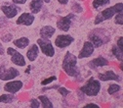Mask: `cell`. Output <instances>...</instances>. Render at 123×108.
<instances>
[{
	"label": "cell",
	"instance_id": "obj_29",
	"mask_svg": "<svg viewBox=\"0 0 123 108\" xmlns=\"http://www.w3.org/2000/svg\"><path fill=\"white\" fill-rule=\"evenodd\" d=\"M30 107H33V108L40 107V101L36 98H32L31 100H30Z\"/></svg>",
	"mask_w": 123,
	"mask_h": 108
},
{
	"label": "cell",
	"instance_id": "obj_31",
	"mask_svg": "<svg viewBox=\"0 0 123 108\" xmlns=\"http://www.w3.org/2000/svg\"><path fill=\"white\" fill-rule=\"evenodd\" d=\"M116 45L118 46L120 49L123 50V37H122V36H120L119 38L117 39V43H116Z\"/></svg>",
	"mask_w": 123,
	"mask_h": 108
},
{
	"label": "cell",
	"instance_id": "obj_5",
	"mask_svg": "<svg viewBox=\"0 0 123 108\" xmlns=\"http://www.w3.org/2000/svg\"><path fill=\"white\" fill-rule=\"evenodd\" d=\"M37 45L41 52L47 57H53L55 55V48L52 44V42L49 39L46 38H38L37 39Z\"/></svg>",
	"mask_w": 123,
	"mask_h": 108
},
{
	"label": "cell",
	"instance_id": "obj_36",
	"mask_svg": "<svg viewBox=\"0 0 123 108\" xmlns=\"http://www.w3.org/2000/svg\"><path fill=\"white\" fill-rule=\"evenodd\" d=\"M30 69H31V66H28V67H27V69L25 70V73H26V74H29V71H30Z\"/></svg>",
	"mask_w": 123,
	"mask_h": 108
},
{
	"label": "cell",
	"instance_id": "obj_21",
	"mask_svg": "<svg viewBox=\"0 0 123 108\" xmlns=\"http://www.w3.org/2000/svg\"><path fill=\"white\" fill-rule=\"evenodd\" d=\"M111 3V0H93L92 2V7L95 10H99L102 7H105Z\"/></svg>",
	"mask_w": 123,
	"mask_h": 108
},
{
	"label": "cell",
	"instance_id": "obj_14",
	"mask_svg": "<svg viewBox=\"0 0 123 108\" xmlns=\"http://www.w3.org/2000/svg\"><path fill=\"white\" fill-rule=\"evenodd\" d=\"M1 11L4 13V15L8 19H13L18 15V12L20 11V8L15 6V5H2L1 6Z\"/></svg>",
	"mask_w": 123,
	"mask_h": 108
},
{
	"label": "cell",
	"instance_id": "obj_18",
	"mask_svg": "<svg viewBox=\"0 0 123 108\" xmlns=\"http://www.w3.org/2000/svg\"><path fill=\"white\" fill-rule=\"evenodd\" d=\"M43 6V0H32L29 4V9L33 15L38 14L41 11V8Z\"/></svg>",
	"mask_w": 123,
	"mask_h": 108
},
{
	"label": "cell",
	"instance_id": "obj_12",
	"mask_svg": "<svg viewBox=\"0 0 123 108\" xmlns=\"http://www.w3.org/2000/svg\"><path fill=\"white\" fill-rule=\"evenodd\" d=\"M35 20V17L32 13H23L20 15V17L18 18L17 20V25H20V26H26V27H29L33 24Z\"/></svg>",
	"mask_w": 123,
	"mask_h": 108
},
{
	"label": "cell",
	"instance_id": "obj_37",
	"mask_svg": "<svg viewBox=\"0 0 123 108\" xmlns=\"http://www.w3.org/2000/svg\"><path fill=\"white\" fill-rule=\"evenodd\" d=\"M43 2H46V3H50L51 0H43Z\"/></svg>",
	"mask_w": 123,
	"mask_h": 108
},
{
	"label": "cell",
	"instance_id": "obj_6",
	"mask_svg": "<svg viewBox=\"0 0 123 108\" xmlns=\"http://www.w3.org/2000/svg\"><path fill=\"white\" fill-rule=\"evenodd\" d=\"M20 75V72L14 67H10L9 69H6L4 65L0 66V80L1 81H11L16 79Z\"/></svg>",
	"mask_w": 123,
	"mask_h": 108
},
{
	"label": "cell",
	"instance_id": "obj_7",
	"mask_svg": "<svg viewBox=\"0 0 123 108\" xmlns=\"http://www.w3.org/2000/svg\"><path fill=\"white\" fill-rule=\"evenodd\" d=\"M7 54L11 56V61L12 63L17 65L19 67H25L26 65L25 59L22 53H20L18 50H16L13 47H8L7 48Z\"/></svg>",
	"mask_w": 123,
	"mask_h": 108
},
{
	"label": "cell",
	"instance_id": "obj_13",
	"mask_svg": "<svg viewBox=\"0 0 123 108\" xmlns=\"http://www.w3.org/2000/svg\"><path fill=\"white\" fill-rule=\"evenodd\" d=\"M98 80L102 82H109V81H116L121 82V77L115 74L113 71H105V73L98 74Z\"/></svg>",
	"mask_w": 123,
	"mask_h": 108
},
{
	"label": "cell",
	"instance_id": "obj_16",
	"mask_svg": "<svg viewBox=\"0 0 123 108\" xmlns=\"http://www.w3.org/2000/svg\"><path fill=\"white\" fill-rule=\"evenodd\" d=\"M56 33V29L53 28L52 26H44L40 29V37L41 38H46V39H50Z\"/></svg>",
	"mask_w": 123,
	"mask_h": 108
},
{
	"label": "cell",
	"instance_id": "obj_24",
	"mask_svg": "<svg viewBox=\"0 0 123 108\" xmlns=\"http://www.w3.org/2000/svg\"><path fill=\"white\" fill-rule=\"evenodd\" d=\"M120 90H121V86H119L117 84H111L109 87H107V94L110 95H112V94H117V92Z\"/></svg>",
	"mask_w": 123,
	"mask_h": 108
},
{
	"label": "cell",
	"instance_id": "obj_27",
	"mask_svg": "<svg viewBox=\"0 0 123 108\" xmlns=\"http://www.w3.org/2000/svg\"><path fill=\"white\" fill-rule=\"evenodd\" d=\"M58 91H59V94L62 96H63V97H66V96H68L70 94V90L69 89H68L66 87H61V86L58 87Z\"/></svg>",
	"mask_w": 123,
	"mask_h": 108
},
{
	"label": "cell",
	"instance_id": "obj_35",
	"mask_svg": "<svg viewBox=\"0 0 123 108\" xmlns=\"http://www.w3.org/2000/svg\"><path fill=\"white\" fill-rule=\"evenodd\" d=\"M5 52H4V49H3V46L0 44V55H3Z\"/></svg>",
	"mask_w": 123,
	"mask_h": 108
},
{
	"label": "cell",
	"instance_id": "obj_34",
	"mask_svg": "<svg viewBox=\"0 0 123 108\" xmlns=\"http://www.w3.org/2000/svg\"><path fill=\"white\" fill-rule=\"evenodd\" d=\"M57 1H58L60 4H62V5H67V4L68 3L69 0H57Z\"/></svg>",
	"mask_w": 123,
	"mask_h": 108
},
{
	"label": "cell",
	"instance_id": "obj_8",
	"mask_svg": "<svg viewBox=\"0 0 123 108\" xmlns=\"http://www.w3.org/2000/svg\"><path fill=\"white\" fill-rule=\"evenodd\" d=\"M74 14L70 13L65 17H61L58 21H57V28L63 32H68L70 27H71V22L74 18Z\"/></svg>",
	"mask_w": 123,
	"mask_h": 108
},
{
	"label": "cell",
	"instance_id": "obj_25",
	"mask_svg": "<svg viewBox=\"0 0 123 108\" xmlns=\"http://www.w3.org/2000/svg\"><path fill=\"white\" fill-rule=\"evenodd\" d=\"M114 23L116 25H119V26H122L123 24V11L121 12H118L114 15Z\"/></svg>",
	"mask_w": 123,
	"mask_h": 108
},
{
	"label": "cell",
	"instance_id": "obj_3",
	"mask_svg": "<svg viewBox=\"0 0 123 108\" xmlns=\"http://www.w3.org/2000/svg\"><path fill=\"white\" fill-rule=\"evenodd\" d=\"M89 41L94 45V47L99 48L104 44L107 43L110 41V35L107 34L103 29H97L93 32H91L88 36Z\"/></svg>",
	"mask_w": 123,
	"mask_h": 108
},
{
	"label": "cell",
	"instance_id": "obj_1",
	"mask_svg": "<svg viewBox=\"0 0 123 108\" xmlns=\"http://www.w3.org/2000/svg\"><path fill=\"white\" fill-rule=\"evenodd\" d=\"M62 66H63L65 73L69 77L76 78L80 75V72L77 68V57L69 51L66 53Z\"/></svg>",
	"mask_w": 123,
	"mask_h": 108
},
{
	"label": "cell",
	"instance_id": "obj_30",
	"mask_svg": "<svg viewBox=\"0 0 123 108\" xmlns=\"http://www.w3.org/2000/svg\"><path fill=\"white\" fill-rule=\"evenodd\" d=\"M12 39H13V36H12L11 34H7L6 36H4L1 37V40L4 41V42H9V41L12 40Z\"/></svg>",
	"mask_w": 123,
	"mask_h": 108
},
{
	"label": "cell",
	"instance_id": "obj_17",
	"mask_svg": "<svg viewBox=\"0 0 123 108\" xmlns=\"http://www.w3.org/2000/svg\"><path fill=\"white\" fill-rule=\"evenodd\" d=\"M38 54H39V47L37 44H32L30 46V48L27 50L26 52V58L30 61V62H33L35 61L38 57Z\"/></svg>",
	"mask_w": 123,
	"mask_h": 108
},
{
	"label": "cell",
	"instance_id": "obj_10",
	"mask_svg": "<svg viewBox=\"0 0 123 108\" xmlns=\"http://www.w3.org/2000/svg\"><path fill=\"white\" fill-rule=\"evenodd\" d=\"M24 86V83L22 81H19V80H16V81H8L7 84H5L4 86V90L6 92H9V94H17L18 91H20Z\"/></svg>",
	"mask_w": 123,
	"mask_h": 108
},
{
	"label": "cell",
	"instance_id": "obj_28",
	"mask_svg": "<svg viewBox=\"0 0 123 108\" xmlns=\"http://www.w3.org/2000/svg\"><path fill=\"white\" fill-rule=\"evenodd\" d=\"M56 80H57V77H56V76H52V77H49V78L43 80V81L41 82V85H42V86H47V85L53 83V82L56 81Z\"/></svg>",
	"mask_w": 123,
	"mask_h": 108
},
{
	"label": "cell",
	"instance_id": "obj_38",
	"mask_svg": "<svg viewBox=\"0 0 123 108\" xmlns=\"http://www.w3.org/2000/svg\"><path fill=\"white\" fill-rule=\"evenodd\" d=\"M0 89H1V87H0Z\"/></svg>",
	"mask_w": 123,
	"mask_h": 108
},
{
	"label": "cell",
	"instance_id": "obj_2",
	"mask_svg": "<svg viewBox=\"0 0 123 108\" xmlns=\"http://www.w3.org/2000/svg\"><path fill=\"white\" fill-rule=\"evenodd\" d=\"M123 11V3L122 2H119L111 7H109L106 9H104L103 11H101L95 18V21H94V24L95 25H99L105 21H107L111 19L112 17H114V15L118 12H121Z\"/></svg>",
	"mask_w": 123,
	"mask_h": 108
},
{
	"label": "cell",
	"instance_id": "obj_20",
	"mask_svg": "<svg viewBox=\"0 0 123 108\" xmlns=\"http://www.w3.org/2000/svg\"><path fill=\"white\" fill-rule=\"evenodd\" d=\"M38 100L40 101V105L43 108H53L54 107L53 102L50 100V98L48 96H46V95H39Z\"/></svg>",
	"mask_w": 123,
	"mask_h": 108
},
{
	"label": "cell",
	"instance_id": "obj_11",
	"mask_svg": "<svg viewBox=\"0 0 123 108\" xmlns=\"http://www.w3.org/2000/svg\"><path fill=\"white\" fill-rule=\"evenodd\" d=\"M95 51V47H94V45L92 44L89 40L85 41L83 43V46H82V48L81 50L79 51V54H78V58L79 59H84V58H88L90 57L92 54L94 53Z\"/></svg>",
	"mask_w": 123,
	"mask_h": 108
},
{
	"label": "cell",
	"instance_id": "obj_32",
	"mask_svg": "<svg viewBox=\"0 0 123 108\" xmlns=\"http://www.w3.org/2000/svg\"><path fill=\"white\" fill-rule=\"evenodd\" d=\"M27 0H12V2L14 4H18V5H23V4H25Z\"/></svg>",
	"mask_w": 123,
	"mask_h": 108
},
{
	"label": "cell",
	"instance_id": "obj_15",
	"mask_svg": "<svg viewBox=\"0 0 123 108\" xmlns=\"http://www.w3.org/2000/svg\"><path fill=\"white\" fill-rule=\"evenodd\" d=\"M107 65H109V61L103 56H99L97 58H94L93 60H91L90 62L88 63L89 68L93 69V70H96L98 68L105 67V66H107Z\"/></svg>",
	"mask_w": 123,
	"mask_h": 108
},
{
	"label": "cell",
	"instance_id": "obj_26",
	"mask_svg": "<svg viewBox=\"0 0 123 108\" xmlns=\"http://www.w3.org/2000/svg\"><path fill=\"white\" fill-rule=\"evenodd\" d=\"M71 10L75 13H82L83 12V7L78 2H73L72 5H71Z\"/></svg>",
	"mask_w": 123,
	"mask_h": 108
},
{
	"label": "cell",
	"instance_id": "obj_23",
	"mask_svg": "<svg viewBox=\"0 0 123 108\" xmlns=\"http://www.w3.org/2000/svg\"><path fill=\"white\" fill-rule=\"evenodd\" d=\"M14 100H15V96H14V95H12V94L0 95V103L9 104V103H13V102H14Z\"/></svg>",
	"mask_w": 123,
	"mask_h": 108
},
{
	"label": "cell",
	"instance_id": "obj_22",
	"mask_svg": "<svg viewBox=\"0 0 123 108\" xmlns=\"http://www.w3.org/2000/svg\"><path fill=\"white\" fill-rule=\"evenodd\" d=\"M111 53L112 55L118 60L120 62H122V59H123V50L120 49L117 45H113L111 47Z\"/></svg>",
	"mask_w": 123,
	"mask_h": 108
},
{
	"label": "cell",
	"instance_id": "obj_19",
	"mask_svg": "<svg viewBox=\"0 0 123 108\" xmlns=\"http://www.w3.org/2000/svg\"><path fill=\"white\" fill-rule=\"evenodd\" d=\"M29 38L28 37H25V36H23V37H20L18 39H15L13 40V43L15 46H17L18 48L20 49H25V47L29 45Z\"/></svg>",
	"mask_w": 123,
	"mask_h": 108
},
{
	"label": "cell",
	"instance_id": "obj_33",
	"mask_svg": "<svg viewBox=\"0 0 123 108\" xmlns=\"http://www.w3.org/2000/svg\"><path fill=\"white\" fill-rule=\"evenodd\" d=\"M84 107H85V108H87V107H97V108H99L100 106H99L98 104H96V103H93V102H92V103L85 104V105H84Z\"/></svg>",
	"mask_w": 123,
	"mask_h": 108
},
{
	"label": "cell",
	"instance_id": "obj_4",
	"mask_svg": "<svg viewBox=\"0 0 123 108\" xmlns=\"http://www.w3.org/2000/svg\"><path fill=\"white\" fill-rule=\"evenodd\" d=\"M101 82L94 78H90L84 86L80 87V91L89 97H94L99 94L101 90Z\"/></svg>",
	"mask_w": 123,
	"mask_h": 108
},
{
	"label": "cell",
	"instance_id": "obj_9",
	"mask_svg": "<svg viewBox=\"0 0 123 108\" xmlns=\"http://www.w3.org/2000/svg\"><path fill=\"white\" fill-rule=\"evenodd\" d=\"M74 41V37L69 35H60L55 39V45L58 48H66Z\"/></svg>",
	"mask_w": 123,
	"mask_h": 108
}]
</instances>
